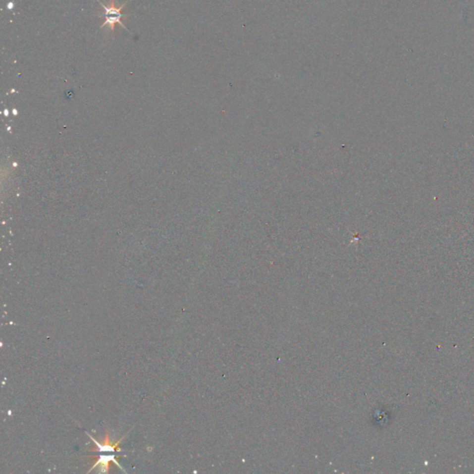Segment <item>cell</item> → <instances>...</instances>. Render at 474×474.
Listing matches in <instances>:
<instances>
[{"instance_id":"cell-1","label":"cell","mask_w":474,"mask_h":474,"mask_svg":"<svg viewBox=\"0 0 474 474\" xmlns=\"http://www.w3.org/2000/svg\"><path fill=\"white\" fill-rule=\"evenodd\" d=\"M86 432V434L88 435V437L91 439L94 443L93 445L92 448L89 449V451H92V452H99V456H90V458L93 459V460H95V464L93 465V467L88 471L89 472H92L93 470L95 469H98V468H100V471L99 473H105L106 474L108 471H109V462H113L114 464L117 465V467L120 468V470L124 473H126V471L121 467L119 461L116 460V457H117V452H121L122 450L120 449V446L121 441L123 440V438L127 435L125 434L123 437H121L120 440H118L116 443H112L110 441V437H109V434L108 432H106L105 434V437L102 440V441H98L97 439L95 437H93L91 434H89L88 432Z\"/></svg>"},{"instance_id":"cell-2","label":"cell","mask_w":474,"mask_h":474,"mask_svg":"<svg viewBox=\"0 0 474 474\" xmlns=\"http://www.w3.org/2000/svg\"><path fill=\"white\" fill-rule=\"evenodd\" d=\"M97 1L99 2V4L103 7V9H104V13H103V14H99V17L105 18V21H104L103 24L100 26V28H103L104 26H108V29H109L111 32H113L114 29H115V25H116V24H120L121 27H123V28L127 30L126 26L121 22V18H122V17H125V15L122 14L121 11H122L123 7L126 6L127 2H124L120 7H116V6H115V3H114V0H111L108 5H104V4L101 3L99 0H97Z\"/></svg>"}]
</instances>
